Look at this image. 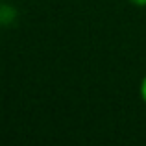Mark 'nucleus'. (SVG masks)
<instances>
[{"label":"nucleus","mask_w":146,"mask_h":146,"mask_svg":"<svg viewBox=\"0 0 146 146\" xmlns=\"http://www.w3.org/2000/svg\"><path fill=\"white\" fill-rule=\"evenodd\" d=\"M139 96L141 100L146 104V74L143 76V80H141V85H139Z\"/></svg>","instance_id":"f257e3e1"},{"label":"nucleus","mask_w":146,"mask_h":146,"mask_svg":"<svg viewBox=\"0 0 146 146\" xmlns=\"http://www.w3.org/2000/svg\"><path fill=\"white\" fill-rule=\"evenodd\" d=\"M128 2L135 7H146V0H128Z\"/></svg>","instance_id":"f03ea898"}]
</instances>
